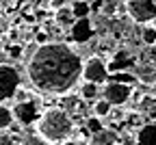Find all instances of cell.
I'll return each instance as SVG.
<instances>
[{
	"mask_svg": "<svg viewBox=\"0 0 156 145\" xmlns=\"http://www.w3.org/2000/svg\"><path fill=\"white\" fill-rule=\"evenodd\" d=\"M69 11L74 15V19H87L89 17V2H83V0H74V2H69Z\"/></svg>",
	"mask_w": 156,
	"mask_h": 145,
	"instance_id": "cell-10",
	"label": "cell"
},
{
	"mask_svg": "<svg viewBox=\"0 0 156 145\" xmlns=\"http://www.w3.org/2000/svg\"><path fill=\"white\" fill-rule=\"evenodd\" d=\"M13 113V119H17L20 123H26V126H30V123H37V119L41 117V113L37 111V102L35 100H28V102H22V104H17L15 108H11Z\"/></svg>",
	"mask_w": 156,
	"mask_h": 145,
	"instance_id": "cell-7",
	"label": "cell"
},
{
	"mask_svg": "<svg viewBox=\"0 0 156 145\" xmlns=\"http://www.w3.org/2000/svg\"><path fill=\"white\" fill-rule=\"evenodd\" d=\"M100 93L95 85H89V82H83L80 87V100H95V95Z\"/></svg>",
	"mask_w": 156,
	"mask_h": 145,
	"instance_id": "cell-14",
	"label": "cell"
},
{
	"mask_svg": "<svg viewBox=\"0 0 156 145\" xmlns=\"http://www.w3.org/2000/svg\"><path fill=\"white\" fill-rule=\"evenodd\" d=\"M26 76L33 89L48 95H63L78 87L83 76V56L63 41L37 46L26 61Z\"/></svg>",
	"mask_w": 156,
	"mask_h": 145,
	"instance_id": "cell-1",
	"label": "cell"
},
{
	"mask_svg": "<svg viewBox=\"0 0 156 145\" xmlns=\"http://www.w3.org/2000/svg\"><path fill=\"white\" fill-rule=\"evenodd\" d=\"M80 80L89 82V85H106L108 82V67L100 56H89L87 61H83V76Z\"/></svg>",
	"mask_w": 156,
	"mask_h": 145,
	"instance_id": "cell-3",
	"label": "cell"
},
{
	"mask_svg": "<svg viewBox=\"0 0 156 145\" xmlns=\"http://www.w3.org/2000/svg\"><path fill=\"white\" fill-rule=\"evenodd\" d=\"M128 17L136 24H150L156 19V2L152 0H128L124 2Z\"/></svg>",
	"mask_w": 156,
	"mask_h": 145,
	"instance_id": "cell-4",
	"label": "cell"
},
{
	"mask_svg": "<svg viewBox=\"0 0 156 145\" xmlns=\"http://www.w3.org/2000/svg\"><path fill=\"white\" fill-rule=\"evenodd\" d=\"M61 145H89L85 139H78V136H72V139H67L65 143H61Z\"/></svg>",
	"mask_w": 156,
	"mask_h": 145,
	"instance_id": "cell-18",
	"label": "cell"
},
{
	"mask_svg": "<svg viewBox=\"0 0 156 145\" xmlns=\"http://www.w3.org/2000/svg\"><path fill=\"white\" fill-rule=\"evenodd\" d=\"M132 97V87L124 85V82H106L102 89V100L108 102L111 106H124Z\"/></svg>",
	"mask_w": 156,
	"mask_h": 145,
	"instance_id": "cell-6",
	"label": "cell"
},
{
	"mask_svg": "<svg viewBox=\"0 0 156 145\" xmlns=\"http://www.w3.org/2000/svg\"><path fill=\"white\" fill-rule=\"evenodd\" d=\"M113 113V106L108 104V102H104L102 97L93 102V117L95 119H104V117H111Z\"/></svg>",
	"mask_w": 156,
	"mask_h": 145,
	"instance_id": "cell-12",
	"label": "cell"
},
{
	"mask_svg": "<svg viewBox=\"0 0 156 145\" xmlns=\"http://www.w3.org/2000/svg\"><path fill=\"white\" fill-rule=\"evenodd\" d=\"M35 126H37V136L46 145H61L67 139H72L74 130H76L74 117L67 115L65 111H61L58 106L46 108Z\"/></svg>",
	"mask_w": 156,
	"mask_h": 145,
	"instance_id": "cell-2",
	"label": "cell"
},
{
	"mask_svg": "<svg viewBox=\"0 0 156 145\" xmlns=\"http://www.w3.org/2000/svg\"><path fill=\"white\" fill-rule=\"evenodd\" d=\"M117 5H119V2H102V7H104L102 11H104L106 15H113V13H115V7H117Z\"/></svg>",
	"mask_w": 156,
	"mask_h": 145,
	"instance_id": "cell-19",
	"label": "cell"
},
{
	"mask_svg": "<svg viewBox=\"0 0 156 145\" xmlns=\"http://www.w3.org/2000/svg\"><path fill=\"white\" fill-rule=\"evenodd\" d=\"M134 139H136V145H156V123L141 128Z\"/></svg>",
	"mask_w": 156,
	"mask_h": 145,
	"instance_id": "cell-9",
	"label": "cell"
},
{
	"mask_svg": "<svg viewBox=\"0 0 156 145\" xmlns=\"http://www.w3.org/2000/svg\"><path fill=\"white\" fill-rule=\"evenodd\" d=\"M15 145H46V143H44L41 139H39L37 134H33V132H26L22 139H20V141L15 143Z\"/></svg>",
	"mask_w": 156,
	"mask_h": 145,
	"instance_id": "cell-15",
	"label": "cell"
},
{
	"mask_svg": "<svg viewBox=\"0 0 156 145\" xmlns=\"http://www.w3.org/2000/svg\"><path fill=\"white\" fill-rule=\"evenodd\" d=\"M20 82H22V78H20L17 67L7 63L0 65V104H5L7 100L15 95V91L20 89Z\"/></svg>",
	"mask_w": 156,
	"mask_h": 145,
	"instance_id": "cell-5",
	"label": "cell"
},
{
	"mask_svg": "<svg viewBox=\"0 0 156 145\" xmlns=\"http://www.w3.org/2000/svg\"><path fill=\"white\" fill-rule=\"evenodd\" d=\"M0 145H15V139L9 132H0Z\"/></svg>",
	"mask_w": 156,
	"mask_h": 145,
	"instance_id": "cell-17",
	"label": "cell"
},
{
	"mask_svg": "<svg viewBox=\"0 0 156 145\" xmlns=\"http://www.w3.org/2000/svg\"><path fill=\"white\" fill-rule=\"evenodd\" d=\"M119 141V134H117L113 128H102L95 134H91V139L87 141L89 145H117Z\"/></svg>",
	"mask_w": 156,
	"mask_h": 145,
	"instance_id": "cell-8",
	"label": "cell"
},
{
	"mask_svg": "<svg viewBox=\"0 0 156 145\" xmlns=\"http://www.w3.org/2000/svg\"><path fill=\"white\" fill-rule=\"evenodd\" d=\"M54 19H56V24L58 26H74V15H72V11H69V2L63 7V9H58L56 13H54Z\"/></svg>",
	"mask_w": 156,
	"mask_h": 145,
	"instance_id": "cell-11",
	"label": "cell"
},
{
	"mask_svg": "<svg viewBox=\"0 0 156 145\" xmlns=\"http://www.w3.org/2000/svg\"><path fill=\"white\" fill-rule=\"evenodd\" d=\"M13 113H11V108L7 106V104H0V132H5L7 128H11L13 126Z\"/></svg>",
	"mask_w": 156,
	"mask_h": 145,
	"instance_id": "cell-13",
	"label": "cell"
},
{
	"mask_svg": "<svg viewBox=\"0 0 156 145\" xmlns=\"http://www.w3.org/2000/svg\"><path fill=\"white\" fill-rule=\"evenodd\" d=\"M143 41L145 44H156V28L154 26H145L143 28Z\"/></svg>",
	"mask_w": 156,
	"mask_h": 145,
	"instance_id": "cell-16",
	"label": "cell"
}]
</instances>
